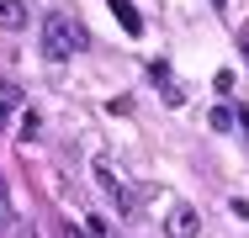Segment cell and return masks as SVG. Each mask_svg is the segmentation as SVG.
Wrapping results in <instances>:
<instances>
[{
	"mask_svg": "<svg viewBox=\"0 0 249 238\" xmlns=\"http://www.w3.org/2000/svg\"><path fill=\"white\" fill-rule=\"evenodd\" d=\"M239 133H244V138H249V111H239Z\"/></svg>",
	"mask_w": 249,
	"mask_h": 238,
	"instance_id": "cell-9",
	"label": "cell"
},
{
	"mask_svg": "<svg viewBox=\"0 0 249 238\" xmlns=\"http://www.w3.org/2000/svg\"><path fill=\"white\" fill-rule=\"evenodd\" d=\"M96 180H101V190H106V196L117 201V212H122V217H138V201H133V190L117 180V170H111L106 159H96Z\"/></svg>",
	"mask_w": 249,
	"mask_h": 238,
	"instance_id": "cell-3",
	"label": "cell"
},
{
	"mask_svg": "<svg viewBox=\"0 0 249 238\" xmlns=\"http://www.w3.org/2000/svg\"><path fill=\"white\" fill-rule=\"evenodd\" d=\"M149 85H154L159 95H164L170 106H180V101H186V90H180V80L170 74V64H164V58H154V64H149Z\"/></svg>",
	"mask_w": 249,
	"mask_h": 238,
	"instance_id": "cell-4",
	"label": "cell"
},
{
	"mask_svg": "<svg viewBox=\"0 0 249 238\" xmlns=\"http://www.w3.org/2000/svg\"><path fill=\"white\" fill-rule=\"evenodd\" d=\"M207 122H212L217 133H228V127H239V117H233V106H212V111H207Z\"/></svg>",
	"mask_w": 249,
	"mask_h": 238,
	"instance_id": "cell-7",
	"label": "cell"
},
{
	"mask_svg": "<svg viewBox=\"0 0 249 238\" xmlns=\"http://www.w3.org/2000/svg\"><path fill=\"white\" fill-rule=\"evenodd\" d=\"M32 16H27V5L21 0H0V27H11V32H21Z\"/></svg>",
	"mask_w": 249,
	"mask_h": 238,
	"instance_id": "cell-6",
	"label": "cell"
},
{
	"mask_svg": "<svg viewBox=\"0 0 249 238\" xmlns=\"http://www.w3.org/2000/svg\"><path fill=\"white\" fill-rule=\"evenodd\" d=\"M164 233H170V238H201V212L191 206V201H170Z\"/></svg>",
	"mask_w": 249,
	"mask_h": 238,
	"instance_id": "cell-2",
	"label": "cell"
},
{
	"mask_svg": "<svg viewBox=\"0 0 249 238\" xmlns=\"http://www.w3.org/2000/svg\"><path fill=\"white\" fill-rule=\"evenodd\" d=\"M0 222H5V228H16V212H11V201H5V190H0Z\"/></svg>",
	"mask_w": 249,
	"mask_h": 238,
	"instance_id": "cell-8",
	"label": "cell"
},
{
	"mask_svg": "<svg viewBox=\"0 0 249 238\" xmlns=\"http://www.w3.org/2000/svg\"><path fill=\"white\" fill-rule=\"evenodd\" d=\"M5 122H11V106H5V101H0V127H5Z\"/></svg>",
	"mask_w": 249,
	"mask_h": 238,
	"instance_id": "cell-10",
	"label": "cell"
},
{
	"mask_svg": "<svg viewBox=\"0 0 249 238\" xmlns=\"http://www.w3.org/2000/svg\"><path fill=\"white\" fill-rule=\"evenodd\" d=\"M37 43H43V58L64 64V58H74L90 37H85V27H80V21H69V16H58V11H53L48 21L37 27Z\"/></svg>",
	"mask_w": 249,
	"mask_h": 238,
	"instance_id": "cell-1",
	"label": "cell"
},
{
	"mask_svg": "<svg viewBox=\"0 0 249 238\" xmlns=\"http://www.w3.org/2000/svg\"><path fill=\"white\" fill-rule=\"evenodd\" d=\"M111 16L122 21V32H127V37H138V32H143V16H138V5H133V0H111Z\"/></svg>",
	"mask_w": 249,
	"mask_h": 238,
	"instance_id": "cell-5",
	"label": "cell"
},
{
	"mask_svg": "<svg viewBox=\"0 0 249 238\" xmlns=\"http://www.w3.org/2000/svg\"><path fill=\"white\" fill-rule=\"evenodd\" d=\"M212 5H228V0H212Z\"/></svg>",
	"mask_w": 249,
	"mask_h": 238,
	"instance_id": "cell-11",
	"label": "cell"
}]
</instances>
